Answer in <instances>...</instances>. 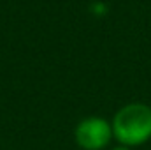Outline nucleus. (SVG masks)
Instances as JSON below:
<instances>
[{
    "mask_svg": "<svg viewBox=\"0 0 151 150\" xmlns=\"http://www.w3.org/2000/svg\"><path fill=\"white\" fill-rule=\"evenodd\" d=\"M114 140L128 149L141 147L151 140V106L146 103H128L111 120Z\"/></svg>",
    "mask_w": 151,
    "mask_h": 150,
    "instance_id": "f257e3e1",
    "label": "nucleus"
},
{
    "mask_svg": "<svg viewBox=\"0 0 151 150\" xmlns=\"http://www.w3.org/2000/svg\"><path fill=\"white\" fill-rule=\"evenodd\" d=\"M77 147L83 150H104L113 140V125L104 117H86L77 122L74 131Z\"/></svg>",
    "mask_w": 151,
    "mask_h": 150,
    "instance_id": "f03ea898",
    "label": "nucleus"
},
{
    "mask_svg": "<svg viewBox=\"0 0 151 150\" xmlns=\"http://www.w3.org/2000/svg\"><path fill=\"white\" fill-rule=\"evenodd\" d=\"M111 150H132V149H128V147H123V145H118V147H114V149Z\"/></svg>",
    "mask_w": 151,
    "mask_h": 150,
    "instance_id": "7ed1b4c3",
    "label": "nucleus"
}]
</instances>
